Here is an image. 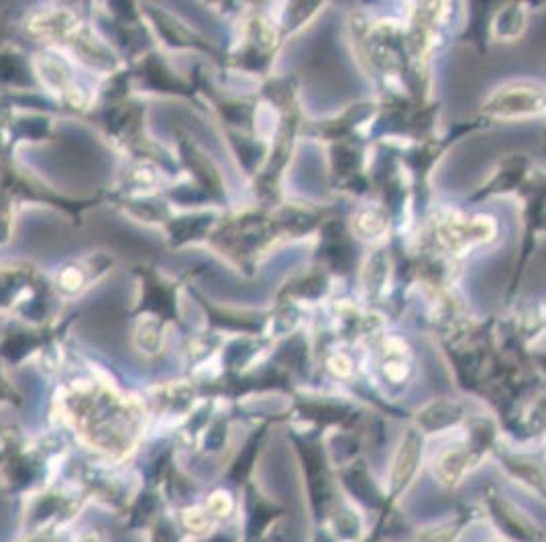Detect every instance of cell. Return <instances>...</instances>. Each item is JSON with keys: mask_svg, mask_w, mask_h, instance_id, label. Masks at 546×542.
<instances>
[{"mask_svg": "<svg viewBox=\"0 0 546 542\" xmlns=\"http://www.w3.org/2000/svg\"><path fill=\"white\" fill-rule=\"evenodd\" d=\"M422 461V437L416 430H408L392 461L390 471V494L394 500L402 498L408 487L414 483Z\"/></svg>", "mask_w": 546, "mask_h": 542, "instance_id": "2", "label": "cell"}, {"mask_svg": "<svg viewBox=\"0 0 546 542\" xmlns=\"http://www.w3.org/2000/svg\"><path fill=\"white\" fill-rule=\"evenodd\" d=\"M479 457H481V449L473 445L451 447L443 451L441 457L434 461V475L443 485L455 487L477 465Z\"/></svg>", "mask_w": 546, "mask_h": 542, "instance_id": "3", "label": "cell"}, {"mask_svg": "<svg viewBox=\"0 0 546 542\" xmlns=\"http://www.w3.org/2000/svg\"><path fill=\"white\" fill-rule=\"evenodd\" d=\"M463 416V410L457 402H432L428 404L418 420L420 424L426 428V430H441V428H447V426H453L461 420Z\"/></svg>", "mask_w": 546, "mask_h": 542, "instance_id": "5", "label": "cell"}, {"mask_svg": "<svg viewBox=\"0 0 546 542\" xmlns=\"http://www.w3.org/2000/svg\"><path fill=\"white\" fill-rule=\"evenodd\" d=\"M487 514L506 542H542V528L504 494L491 490L485 496Z\"/></svg>", "mask_w": 546, "mask_h": 542, "instance_id": "1", "label": "cell"}, {"mask_svg": "<svg viewBox=\"0 0 546 542\" xmlns=\"http://www.w3.org/2000/svg\"><path fill=\"white\" fill-rule=\"evenodd\" d=\"M502 465L506 473L518 481L524 490L546 502V469L538 461L524 455H504Z\"/></svg>", "mask_w": 546, "mask_h": 542, "instance_id": "4", "label": "cell"}, {"mask_svg": "<svg viewBox=\"0 0 546 542\" xmlns=\"http://www.w3.org/2000/svg\"><path fill=\"white\" fill-rule=\"evenodd\" d=\"M463 532V522L447 520L418 532L414 542H457Z\"/></svg>", "mask_w": 546, "mask_h": 542, "instance_id": "6", "label": "cell"}]
</instances>
